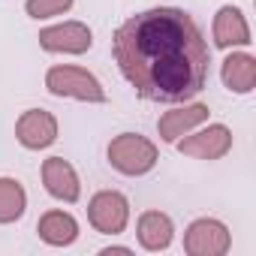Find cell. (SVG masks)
Segmentation results:
<instances>
[{"instance_id":"obj_1","label":"cell","mask_w":256,"mask_h":256,"mask_svg":"<svg viewBox=\"0 0 256 256\" xmlns=\"http://www.w3.org/2000/svg\"><path fill=\"white\" fill-rule=\"evenodd\" d=\"M114 60L145 100L184 102L205 88L211 52L184 10H148L114 34Z\"/></svg>"},{"instance_id":"obj_2","label":"cell","mask_w":256,"mask_h":256,"mask_svg":"<svg viewBox=\"0 0 256 256\" xmlns=\"http://www.w3.org/2000/svg\"><path fill=\"white\" fill-rule=\"evenodd\" d=\"M108 163L120 175H145L157 166V145L139 133H120L108 145Z\"/></svg>"},{"instance_id":"obj_3","label":"cell","mask_w":256,"mask_h":256,"mask_svg":"<svg viewBox=\"0 0 256 256\" xmlns=\"http://www.w3.org/2000/svg\"><path fill=\"white\" fill-rule=\"evenodd\" d=\"M46 88L54 96H72L82 102H106V90L96 82V76H90L82 66H52L46 72Z\"/></svg>"},{"instance_id":"obj_4","label":"cell","mask_w":256,"mask_h":256,"mask_svg":"<svg viewBox=\"0 0 256 256\" xmlns=\"http://www.w3.org/2000/svg\"><path fill=\"white\" fill-rule=\"evenodd\" d=\"M88 220L102 235H120L130 220V202L118 190H100L88 205Z\"/></svg>"},{"instance_id":"obj_5","label":"cell","mask_w":256,"mask_h":256,"mask_svg":"<svg viewBox=\"0 0 256 256\" xmlns=\"http://www.w3.org/2000/svg\"><path fill=\"white\" fill-rule=\"evenodd\" d=\"M229 247H232V238L220 220L202 217V220H193L184 232V253L190 256H223Z\"/></svg>"},{"instance_id":"obj_6","label":"cell","mask_w":256,"mask_h":256,"mask_svg":"<svg viewBox=\"0 0 256 256\" xmlns=\"http://www.w3.org/2000/svg\"><path fill=\"white\" fill-rule=\"evenodd\" d=\"M229 148H232V133L223 124H211L205 130L178 142V151L184 157H193V160H220L229 154Z\"/></svg>"},{"instance_id":"obj_7","label":"cell","mask_w":256,"mask_h":256,"mask_svg":"<svg viewBox=\"0 0 256 256\" xmlns=\"http://www.w3.org/2000/svg\"><path fill=\"white\" fill-rule=\"evenodd\" d=\"M90 42H94L90 28L82 22H64V24L40 30V46L54 54H84Z\"/></svg>"},{"instance_id":"obj_8","label":"cell","mask_w":256,"mask_h":256,"mask_svg":"<svg viewBox=\"0 0 256 256\" xmlns=\"http://www.w3.org/2000/svg\"><path fill=\"white\" fill-rule=\"evenodd\" d=\"M16 139L28 148V151H40V148H48L54 139H58V120L52 112L46 108H30L18 118L16 124Z\"/></svg>"},{"instance_id":"obj_9","label":"cell","mask_w":256,"mask_h":256,"mask_svg":"<svg viewBox=\"0 0 256 256\" xmlns=\"http://www.w3.org/2000/svg\"><path fill=\"white\" fill-rule=\"evenodd\" d=\"M42 184L46 190L60 199V202H76L82 196V184H78V175L76 169L64 160V157H48L42 163Z\"/></svg>"},{"instance_id":"obj_10","label":"cell","mask_w":256,"mask_h":256,"mask_svg":"<svg viewBox=\"0 0 256 256\" xmlns=\"http://www.w3.org/2000/svg\"><path fill=\"white\" fill-rule=\"evenodd\" d=\"M205 120H208V106L193 102V106L166 112V114L157 120V130H160V139H163V142H178L184 133L196 130V126L205 124Z\"/></svg>"},{"instance_id":"obj_11","label":"cell","mask_w":256,"mask_h":256,"mask_svg":"<svg viewBox=\"0 0 256 256\" xmlns=\"http://www.w3.org/2000/svg\"><path fill=\"white\" fill-rule=\"evenodd\" d=\"M214 42L220 48H232V46H250V28L247 18L238 6H220L214 16Z\"/></svg>"},{"instance_id":"obj_12","label":"cell","mask_w":256,"mask_h":256,"mask_svg":"<svg viewBox=\"0 0 256 256\" xmlns=\"http://www.w3.org/2000/svg\"><path fill=\"white\" fill-rule=\"evenodd\" d=\"M175 238V226L169 220V214L163 211H145L139 217V244L151 253L157 250H166Z\"/></svg>"},{"instance_id":"obj_13","label":"cell","mask_w":256,"mask_h":256,"mask_svg":"<svg viewBox=\"0 0 256 256\" xmlns=\"http://www.w3.org/2000/svg\"><path fill=\"white\" fill-rule=\"evenodd\" d=\"M36 232H40V238H42L46 244H52V247H66V244H72V241L78 238V223H76V217L66 214V211H46V214L40 217V223H36Z\"/></svg>"},{"instance_id":"obj_14","label":"cell","mask_w":256,"mask_h":256,"mask_svg":"<svg viewBox=\"0 0 256 256\" xmlns=\"http://www.w3.org/2000/svg\"><path fill=\"white\" fill-rule=\"evenodd\" d=\"M223 84L232 90V94H250L256 88V60L244 52L238 54H229L223 60Z\"/></svg>"},{"instance_id":"obj_15","label":"cell","mask_w":256,"mask_h":256,"mask_svg":"<svg viewBox=\"0 0 256 256\" xmlns=\"http://www.w3.org/2000/svg\"><path fill=\"white\" fill-rule=\"evenodd\" d=\"M28 208V193L16 178H0V223H16Z\"/></svg>"},{"instance_id":"obj_16","label":"cell","mask_w":256,"mask_h":256,"mask_svg":"<svg viewBox=\"0 0 256 256\" xmlns=\"http://www.w3.org/2000/svg\"><path fill=\"white\" fill-rule=\"evenodd\" d=\"M72 6V0H28L24 10L30 18H52V16H60Z\"/></svg>"}]
</instances>
